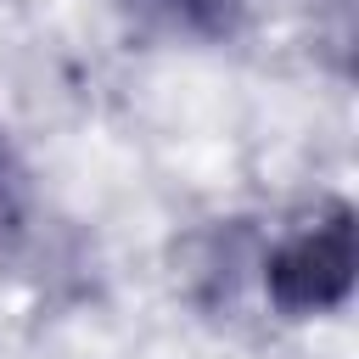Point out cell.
Returning <instances> with one entry per match:
<instances>
[{
  "instance_id": "6da1fadb",
  "label": "cell",
  "mask_w": 359,
  "mask_h": 359,
  "mask_svg": "<svg viewBox=\"0 0 359 359\" xmlns=\"http://www.w3.org/2000/svg\"><path fill=\"white\" fill-rule=\"evenodd\" d=\"M348 275H353V230H348V213H337L331 224H320L314 236L292 241L275 264H269V292L280 309L303 314V309H331L342 292H348Z\"/></svg>"
}]
</instances>
